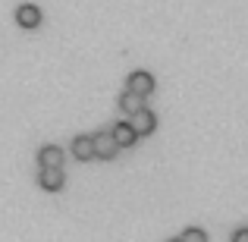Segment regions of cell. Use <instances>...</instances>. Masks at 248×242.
<instances>
[{
    "mask_svg": "<svg viewBox=\"0 0 248 242\" xmlns=\"http://www.w3.org/2000/svg\"><path fill=\"white\" fill-rule=\"evenodd\" d=\"M63 182H66L63 167H41V170H38V186H41L44 192H60Z\"/></svg>",
    "mask_w": 248,
    "mask_h": 242,
    "instance_id": "1",
    "label": "cell"
},
{
    "mask_svg": "<svg viewBox=\"0 0 248 242\" xmlns=\"http://www.w3.org/2000/svg\"><path fill=\"white\" fill-rule=\"evenodd\" d=\"M91 145H94V158H101V161L116 158V151H120V145L113 142V135H110V132H97L94 139H91Z\"/></svg>",
    "mask_w": 248,
    "mask_h": 242,
    "instance_id": "2",
    "label": "cell"
},
{
    "mask_svg": "<svg viewBox=\"0 0 248 242\" xmlns=\"http://www.w3.org/2000/svg\"><path fill=\"white\" fill-rule=\"evenodd\" d=\"M129 116H132L129 123H132V129H135L139 135H151V132H154V126H157L154 113H151V110H145V107H139L135 113H129Z\"/></svg>",
    "mask_w": 248,
    "mask_h": 242,
    "instance_id": "3",
    "label": "cell"
},
{
    "mask_svg": "<svg viewBox=\"0 0 248 242\" xmlns=\"http://www.w3.org/2000/svg\"><path fill=\"white\" fill-rule=\"evenodd\" d=\"M129 91H135V95L148 97V95L154 91V76H151V73H145V69L132 73V76H129Z\"/></svg>",
    "mask_w": 248,
    "mask_h": 242,
    "instance_id": "4",
    "label": "cell"
},
{
    "mask_svg": "<svg viewBox=\"0 0 248 242\" xmlns=\"http://www.w3.org/2000/svg\"><path fill=\"white\" fill-rule=\"evenodd\" d=\"M110 135H113V142L120 148H132L135 142H139V132L132 129V123H116V126L110 129Z\"/></svg>",
    "mask_w": 248,
    "mask_h": 242,
    "instance_id": "5",
    "label": "cell"
},
{
    "mask_svg": "<svg viewBox=\"0 0 248 242\" xmlns=\"http://www.w3.org/2000/svg\"><path fill=\"white\" fill-rule=\"evenodd\" d=\"M16 22L22 25V29H38V25H41V10H38L35 3H22L16 10Z\"/></svg>",
    "mask_w": 248,
    "mask_h": 242,
    "instance_id": "6",
    "label": "cell"
},
{
    "mask_svg": "<svg viewBox=\"0 0 248 242\" xmlns=\"http://www.w3.org/2000/svg\"><path fill=\"white\" fill-rule=\"evenodd\" d=\"M38 163H41V167H63V151L57 145H44L41 151H38Z\"/></svg>",
    "mask_w": 248,
    "mask_h": 242,
    "instance_id": "7",
    "label": "cell"
},
{
    "mask_svg": "<svg viewBox=\"0 0 248 242\" xmlns=\"http://www.w3.org/2000/svg\"><path fill=\"white\" fill-rule=\"evenodd\" d=\"M73 154L79 161H91L94 158V145H91V135H76L73 139Z\"/></svg>",
    "mask_w": 248,
    "mask_h": 242,
    "instance_id": "8",
    "label": "cell"
},
{
    "mask_svg": "<svg viewBox=\"0 0 248 242\" xmlns=\"http://www.w3.org/2000/svg\"><path fill=\"white\" fill-rule=\"evenodd\" d=\"M139 107H145V97H141V95H135V91H123V95H120V110H126V113H135V110H139Z\"/></svg>",
    "mask_w": 248,
    "mask_h": 242,
    "instance_id": "9",
    "label": "cell"
},
{
    "mask_svg": "<svg viewBox=\"0 0 248 242\" xmlns=\"http://www.w3.org/2000/svg\"><path fill=\"white\" fill-rule=\"evenodd\" d=\"M182 242H207V233L201 230V226H188V230H182Z\"/></svg>",
    "mask_w": 248,
    "mask_h": 242,
    "instance_id": "10",
    "label": "cell"
},
{
    "mask_svg": "<svg viewBox=\"0 0 248 242\" xmlns=\"http://www.w3.org/2000/svg\"><path fill=\"white\" fill-rule=\"evenodd\" d=\"M232 242H248V226H242V230L232 233Z\"/></svg>",
    "mask_w": 248,
    "mask_h": 242,
    "instance_id": "11",
    "label": "cell"
},
{
    "mask_svg": "<svg viewBox=\"0 0 248 242\" xmlns=\"http://www.w3.org/2000/svg\"><path fill=\"white\" fill-rule=\"evenodd\" d=\"M170 242H182V239H170Z\"/></svg>",
    "mask_w": 248,
    "mask_h": 242,
    "instance_id": "12",
    "label": "cell"
}]
</instances>
